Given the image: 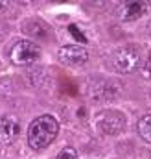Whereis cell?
<instances>
[{
	"label": "cell",
	"instance_id": "obj_1",
	"mask_svg": "<svg viewBox=\"0 0 151 159\" xmlns=\"http://www.w3.org/2000/svg\"><path fill=\"white\" fill-rule=\"evenodd\" d=\"M59 133V124L52 115H41L28 128V144L33 150H42L50 146Z\"/></svg>",
	"mask_w": 151,
	"mask_h": 159
},
{
	"label": "cell",
	"instance_id": "obj_2",
	"mask_svg": "<svg viewBox=\"0 0 151 159\" xmlns=\"http://www.w3.org/2000/svg\"><path fill=\"white\" fill-rule=\"evenodd\" d=\"M140 50L136 46H122L113 54V65L118 72H133L140 67Z\"/></svg>",
	"mask_w": 151,
	"mask_h": 159
},
{
	"label": "cell",
	"instance_id": "obj_3",
	"mask_svg": "<svg viewBox=\"0 0 151 159\" xmlns=\"http://www.w3.org/2000/svg\"><path fill=\"white\" fill-rule=\"evenodd\" d=\"M96 128L105 135H118L125 128V117L116 109H105V111L98 113Z\"/></svg>",
	"mask_w": 151,
	"mask_h": 159
},
{
	"label": "cell",
	"instance_id": "obj_4",
	"mask_svg": "<svg viewBox=\"0 0 151 159\" xmlns=\"http://www.w3.org/2000/svg\"><path fill=\"white\" fill-rule=\"evenodd\" d=\"M9 57H11V61L15 65H20V67L32 65V63H35L39 57H41V48H39L35 43H32V41H19L11 48Z\"/></svg>",
	"mask_w": 151,
	"mask_h": 159
},
{
	"label": "cell",
	"instance_id": "obj_5",
	"mask_svg": "<svg viewBox=\"0 0 151 159\" xmlns=\"http://www.w3.org/2000/svg\"><path fill=\"white\" fill-rule=\"evenodd\" d=\"M59 59L65 65L79 67V65H83L88 59V52L83 46H79V44H67V46H63L59 50Z\"/></svg>",
	"mask_w": 151,
	"mask_h": 159
},
{
	"label": "cell",
	"instance_id": "obj_6",
	"mask_svg": "<svg viewBox=\"0 0 151 159\" xmlns=\"http://www.w3.org/2000/svg\"><path fill=\"white\" fill-rule=\"evenodd\" d=\"M20 135V124L13 117H0V144L9 146Z\"/></svg>",
	"mask_w": 151,
	"mask_h": 159
},
{
	"label": "cell",
	"instance_id": "obj_7",
	"mask_svg": "<svg viewBox=\"0 0 151 159\" xmlns=\"http://www.w3.org/2000/svg\"><path fill=\"white\" fill-rule=\"evenodd\" d=\"M148 11V4L146 2H138V0H131V2H125L120 9V15L123 20H135V19H140L144 13Z\"/></svg>",
	"mask_w": 151,
	"mask_h": 159
},
{
	"label": "cell",
	"instance_id": "obj_8",
	"mask_svg": "<svg viewBox=\"0 0 151 159\" xmlns=\"http://www.w3.org/2000/svg\"><path fill=\"white\" fill-rule=\"evenodd\" d=\"M138 131H140V135L148 143H151V115L142 117V119L138 120Z\"/></svg>",
	"mask_w": 151,
	"mask_h": 159
},
{
	"label": "cell",
	"instance_id": "obj_9",
	"mask_svg": "<svg viewBox=\"0 0 151 159\" xmlns=\"http://www.w3.org/2000/svg\"><path fill=\"white\" fill-rule=\"evenodd\" d=\"M55 159H77V152H76L74 148L67 146V148H63V150L59 152V156Z\"/></svg>",
	"mask_w": 151,
	"mask_h": 159
},
{
	"label": "cell",
	"instance_id": "obj_10",
	"mask_svg": "<svg viewBox=\"0 0 151 159\" xmlns=\"http://www.w3.org/2000/svg\"><path fill=\"white\" fill-rule=\"evenodd\" d=\"M142 72H144V76H146V78H149V80H151V57L148 59V61H146V65H144Z\"/></svg>",
	"mask_w": 151,
	"mask_h": 159
},
{
	"label": "cell",
	"instance_id": "obj_11",
	"mask_svg": "<svg viewBox=\"0 0 151 159\" xmlns=\"http://www.w3.org/2000/svg\"><path fill=\"white\" fill-rule=\"evenodd\" d=\"M68 30H70V32H72V34H74V35H76V37H77L79 41H83V43H85V35H83V34H79V32L76 30V26H70Z\"/></svg>",
	"mask_w": 151,
	"mask_h": 159
},
{
	"label": "cell",
	"instance_id": "obj_12",
	"mask_svg": "<svg viewBox=\"0 0 151 159\" xmlns=\"http://www.w3.org/2000/svg\"><path fill=\"white\" fill-rule=\"evenodd\" d=\"M6 6H7V4H6V2H0V13H2V11H4V9H6Z\"/></svg>",
	"mask_w": 151,
	"mask_h": 159
},
{
	"label": "cell",
	"instance_id": "obj_13",
	"mask_svg": "<svg viewBox=\"0 0 151 159\" xmlns=\"http://www.w3.org/2000/svg\"><path fill=\"white\" fill-rule=\"evenodd\" d=\"M148 28H149V32H151V20H149V24H148Z\"/></svg>",
	"mask_w": 151,
	"mask_h": 159
}]
</instances>
